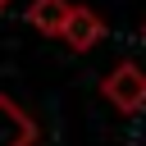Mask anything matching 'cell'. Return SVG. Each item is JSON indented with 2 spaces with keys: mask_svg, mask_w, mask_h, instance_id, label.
Masks as SVG:
<instances>
[{
  "mask_svg": "<svg viewBox=\"0 0 146 146\" xmlns=\"http://www.w3.org/2000/svg\"><path fill=\"white\" fill-rule=\"evenodd\" d=\"M0 146H36V119L14 96H0Z\"/></svg>",
  "mask_w": 146,
  "mask_h": 146,
  "instance_id": "cell-2",
  "label": "cell"
},
{
  "mask_svg": "<svg viewBox=\"0 0 146 146\" xmlns=\"http://www.w3.org/2000/svg\"><path fill=\"white\" fill-rule=\"evenodd\" d=\"M73 9H78L73 0H32V5H27V23H32L36 32H46V36H64Z\"/></svg>",
  "mask_w": 146,
  "mask_h": 146,
  "instance_id": "cell-4",
  "label": "cell"
},
{
  "mask_svg": "<svg viewBox=\"0 0 146 146\" xmlns=\"http://www.w3.org/2000/svg\"><path fill=\"white\" fill-rule=\"evenodd\" d=\"M141 36H146V23H141Z\"/></svg>",
  "mask_w": 146,
  "mask_h": 146,
  "instance_id": "cell-6",
  "label": "cell"
},
{
  "mask_svg": "<svg viewBox=\"0 0 146 146\" xmlns=\"http://www.w3.org/2000/svg\"><path fill=\"white\" fill-rule=\"evenodd\" d=\"M100 96H105L119 114H137V110H146V68L132 64V59L114 64V68L100 78Z\"/></svg>",
  "mask_w": 146,
  "mask_h": 146,
  "instance_id": "cell-1",
  "label": "cell"
},
{
  "mask_svg": "<svg viewBox=\"0 0 146 146\" xmlns=\"http://www.w3.org/2000/svg\"><path fill=\"white\" fill-rule=\"evenodd\" d=\"M5 9H9V0H0V14H5Z\"/></svg>",
  "mask_w": 146,
  "mask_h": 146,
  "instance_id": "cell-5",
  "label": "cell"
},
{
  "mask_svg": "<svg viewBox=\"0 0 146 146\" xmlns=\"http://www.w3.org/2000/svg\"><path fill=\"white\" fill-rule=\"evenodd\" d=\"M100 36H105V18H100L96 9H87V5H78L73 18H68V27H64V41H68L78 55H87Z\"/></svg>",
  "mask_w": 146,
  "mask_h": 146,
  "instance_id": "cell-3",
  "label": "cell"
}]
</instances>
